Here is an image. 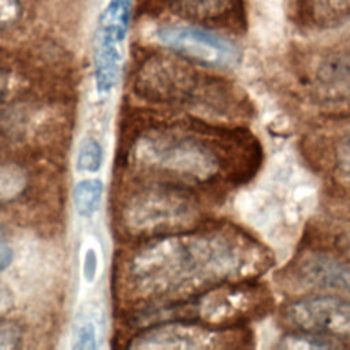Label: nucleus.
<instances>
[{"instance_id": "nucleus-1", "label": "nucleus", "mask_w": 350, "mask_h": 350, "mask_svg": "<svg viewBox=\"0 0 350 350\" xmlns=\"http://www.w3.org/2000/svg\"><path fill=\"white\" fill-rule=\"evenodd\" d=\"M273 262L271 252L231 223H201L141 241L124 260L119 284L145 306L187 299L215 286L256 279Z\"/></svg>"}, {"instance_id": "nucleus-2", "label": "nucleus", "mask_w": 350, "mask_h": 350, "mask_svg": "<svg viewBox=\"0 0 350 350\" xmlns=\"http://www.w3.org/2000/svg\"><path fill=\"white\" fill-rule=\"evenodd\" d=\"M261 157V145L247 130L190 119L137 130L129 139L124 164L137 179L196 190L243 183L257 172Z\"/></svg>"}, {"instance_id": "nucleus-3", "label": "nucleus", "mask_w": 350, "mask_h": 350, "mask_svg": "<svg viewBox=\"0 0 350 350\" xmlns=\"http://www.w3.org/2000/svg\"><path fill=\"white\" fill-rule=\"evenodd\" d=\"M134 92L150 103L186 107L226 115L237 105L232 88L215 75L198 71L176 55H152L137 68Z\"/></svg>"}, {"instance_id": "nucleus-4", "label": "nucleus", "mask_w": 350, "mask_h": 350, "mask_svg": "<svg viewBox=\"0 0 350 350\" xmlns=\"http://www.w3.org/2000/svg\"><path fill=\"white\" fill-rule=\"evenodd\" d=\"M126 234L146 241L191 230L204 223L196 190L174 183L138 179L118 202Z\"/></svg>"}, {"instance_id": "nucleus-5", "label": "nucleus", "mask_w": 350, "mask_h": 350, "mask_svg": "<svg viewBox=\"0 0 350 350\" xmlns=\"http://www.w3.org/2000/svg\"><path fill=\"white\" fill-rule=\"evenodd\" d=\"M269 290L254 279L228 282L198 295L172 302L174 321L197 323L212 328H239L262 317L272 308Z\"/></svg>"}, {"instance_id": "nucleus-6", "label": "nucleus", "mask_w": 350, "mask_h": 350, "mask_svg": "<svg viewBox=\"0 0 350 350\" xmlns=\"http://www.w3.org/2000/svg\"><path fill=\"white\" fill-rule=\"evenodd\" d=\"M156 37L176 56L196 66L232 70L241 62V51L232 41L198 26L164 25L156 30Z\"/></svg>"}, {"instance_id": "nucleus-7", "label": "nucleus", "mask_w": 350, "mask_h": 350, "mask_svg": "<svg viewBox=\"0 0 350 350\" xmlns=\"http://www.w3.org/2000/svg\"><path fill=\"white\" fill-rule=\"evenodd\" d=\"M133 0H109L100 14L93 44L94 79L98 93H109L118 83Z\"/></svg>"}, {"instance_id": "nucleus-8", "label": "nucleus", "mask_w": 350, "mask_h": 350, "mask_svg": "<svg viewBox=\"0 0 350 350\" xmlns=\"http://www.w3.org/2000/svg\"><path fill=\"white\" fill-rule=\"evenodd\" d=\"M283 324L295 332L335 339L350 338V298L327 294L288 302L280 310Z\"/></svg>"}, {"instance_id": "nucleus-9", "label": "nucleus", "mask_w": 350, "mask_h": 350, "mask_svg": "<svg viewBox=\"0 0 350 350\" xmlns=\"http://www.w3.org/2000/svg\"><path fill=\"white\" fill-rule=\"evenodd\" d=\"M239 328H212L197 323L171 321L142 328L133 338L131 347L142 349H200L238 347L247 339Z\"/></svg>"}, {"instance_id": "nucleus-10", "label": "nucleus", "mask_w": 350, "mask_h": 350, "mask_svg": "<svg viewBox=\"0 0 350 350\" xmlns=\"http://www.w3.org/2000/svg\"><path fill=\"white\" fill-rule=\"evenodd\" d=\"M301 286L350 298V265L324 252L302 253L290 268Z\"/></svg>"}, {"instance_id": "nucleus-11", "label": "nucleus", "mask_w": 350, "mask_h": 350, "mask_svg": "<svg viewBox=\"0 0 350 350\" xmlns=\"http://www.w3.org/2000/svg\"><path fill=\"white\" fill-rule=\"evenodd\" d=\"M179 16L205 23L241 22L242 0H167Z\"/></svg>"}, {"instance_id": "nucleus-12", "label": "nucleus", "mask_w": 350, "mask_h": 350, "mask_svg": "<svg viewBox=\"0 0 350 350\" xmlns=\"http://www.w3.org/2000/svg\"><path fill=\"white\" fill-rule=\"evenodd\" d=\"M302 21L314 27H329L350 16V0H302Z\"/></svg>"}, {"instance_id": "nucleus-13", "label": "nucleus", "mask_w": 350, "mask_h": 350, "mask_svg": "<svg viewBox=\"0 0 350 350\" xmlns=\"http://www.w3.org/2000/svg\"><path fill=\"white\" fill-rule=\"evenodd\" d=\"M104 185L100 179H83L77 183L72 193L75 211L82 217L93 216L103 198Z\"/></svg>"}, {"instance_id": "nucleus-14", "label": "nucleus", "mask_w": 350, "mask_h": 350, "mask_svg": "<svg viewBox=\"0 0 350 350\" xmlns=\"http://www.w3.org/2000/svg\"><path fill=\"white\" fill-rule=\"evenodd\" d=\"M26 174L14 164H0V204L16 198L26 187Z\"/></svg>"}, {"instance_id": "nucleus-15", "label": "nucleus", "mask_w": 350, "mask_h": 350, "mask_svg": "<svg viewBox=\"0 0 350 350\" xmlns=\"http://www.w3.org/2000/svg\"><path fill=\"white\" fill-rule=\"evenodd\" d=\"M103 165V148L100 142L88 137L82 141L78 156H77V168L82 172H97Z\"/></svg>"}, {"instance_id": "nucleus-16", "label": "nucleus", "mask_w": 350, "mask_h": 350, "mask_svg": "<svg viewBox=\"0 0 350 350\" xmlns=\"http://www.w3.org/2000/svg\"><path fill=\"white\" fill-rule=\"evenodd\" d=\"M283 347L288 349H329V347H342L345 346L340 339L314 335V334H291L282 340Z\"/></svg>"}, {"instance_id": "nucleus-17", "label": "nucleus", "mask_w": 350, "mask_h": 350, "mask_svg": "<svg viewBox=\"0 0 350 350\" xmlns=\"http://www.w3.org/2000/svg\"><path fill=\"white\" fill-rule=\"evenodd\" d=\"M334 167L343 178L350 179V129L342 131L332 148Z\"/></svg>"}, {"instance_id": "nucleus-18", "label": "nucleus", "mask_w": 350, "mask_h": 350, "mask_svg": "<svg viewBox=\"0 0 350 350\" xmlns=\"http://www.w3.org/2000/svg\"><path fill=\"white\" fill-rule=\"evenodd\" d=\"M74 349L93 350L97 347V331L92 321H81L74 329Z\"/></svg>"}, {"instance_id": "nucleus-19", "label": "nucleus", "mask_w": 350, "mask_h": 350, "mask_svg": "<svg viewBox=\"0 0 350 350\" xmlns=\"http://www.w3.org/2000/svg\"><path fill=\"white\" fill-rule=\"evenodd\" d=\"M22 338V329L15 323L0 320V350L19 347Z\"/></svg>"}, {"instance_id": "nucleus-20", "label": "nucleus", "mask_w": 350, "mask_h": 350, "mask_svg": "<svg viewBox=\"0 0 350 350\" xmlns=\"http://www.w3.org/2000/svg\"><path fill=\"white\" fill-rule=\"evenodd\" d=\"M22 15L19 0H0V31L14 26Z\"/></svg>"}, {"instance_id": "nucleus-21", "label": "nucleus", "mask_w": 350, "mask_h": 350, "mask_svg": "<svg viewBox=\"0 0 350 350\" xmlns=\"http://www.w3.org/2000/svg\"><path fill=\"white\" fill-rule=\"evenodd\" d=\"M15 74L11 67L0 59V101L8 97L14 89Z\"/></svg>"}, {"instance_id": "nucleus-22", "label": "nucleus", "mask_w": 350, "mask_h": 350, "mask_svg": "<svg viewBox=\"0 0 350 350\" xmlns=\"http://www.w3.org/2000/svg\"><path fill=\"white\" fill-rule=\"evenodd\" d=\"M96 269H97V256L93 249H89L85 256V262H83V275L88 282H92L94 279Z\"/></svg>"}, {"instance_id": "nucleus-23", "label": "nucleus", "mask_w": 350, "mask_h": 350, "mask_svg": "<svg viewBox=\"0 0 350 350\" xmlns=\"http://www.w3.org/2000/svg\"><path fill=\"white\" fill-rule=\"evenodd\" d=\"M14 260L12 247L3 239H0V272L11 265Z\"/></svg>"}, {"instance_id": "nucleus-24", "label": "nucleus", "mask_w": 350, "mask_h": 350, "mask_svg": "<svg viewBox=\"0 0 350 350\" xmlns=\"http://www.w3.org/2000/svg\"><path fill=\"white\" fill-rule=\"evenodd\" d=\"M338 246L342 250V253L350 258V232L343 234L338 238Z\"/></svg>"}]
</instances>
